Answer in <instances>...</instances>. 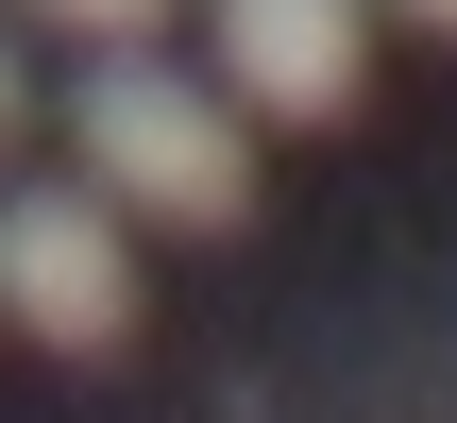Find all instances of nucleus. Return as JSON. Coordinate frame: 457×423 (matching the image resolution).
<instances>
[{
    "mask_svg": "<svg viewBox=\"0 0 457 423\" xmlns=\"http://www.w3.org/2000/svg\"><path fill=\"white\" fill-rule=\"evenodd\" d=\"M220 85L254 119H356L373 102V0H204Z\"/></svg>",
    "mask_w": 457,
    "mask_h": 423,
    "instance_id": "obj_3",
    "label": "nucleus"
},
{
    "mask_svg": "<svg viewBox=\"0 0 457 423\" xmlns=\"http://www.w3.org/2000/svg\"><path fill=\"white\" fill-rule=\"evenodd\" d=\"M68 153H85V187H102L119 220H170V237H237V220H254V136H237V102H204V85L153 68V51H102V68L68 85Z\"/></svg>",
    "mask_w": 457,
    "mask_h": 423,
    "instance_id": "obj_1",
    "label": "nucleus"
},
{
    "mask_svg": "<svg viewBox=\"0 0 457 423\" xmlns=\"http://www.w3.org/2000/svg\"><path fill=\"white\" fill-rule=\"evenodd\" d=\"M390 17H424V34H457V0H390Z\"/></svg>",
    "mask_w": 457,
    "mask_h": 423,
    "instance_id": "obj_5",
    "label": "nucleus"
},
{
    "mask_svg": "<svg viewBox=\"0 0 457 423\" xmlns=\"http://www.w3.org/2000/svg\"><path fill=\"white\" fill-rule=\"evenodd\" d=\"M17 17H51V34H85V51H136L170 0H17Z\"/></svg>",
    "mask_w": 457,
    "mask_h": 423,
    "instance_id": "obj_4",
    "label": "nucleus"
},
{
    "mask_svg": "<svg viewBox=\"0 0 457 423\" xmlns=\"http://www.w3.org/2000/svg\"><path fill=\"white\" fill-rule=\"evenodd\" d=\"M0 322L34 356H119L136 339V237L102 187H17L0 203Z\"/></svg>",
    "mask_w": 457,
    "mask_h": 423,
    "instance_id": "obj_2",
    "label": "nucleus"
},
{
    "mask_svg": "<svg viewBox=\"0 0 457 423\" xmlns=\"http://www.w3.org/2000/svg\"><path fill=\"white\" fill-rule=\"evenodd\" d=\"M0 136H17V51H0Z\"/></svg>",
    "mask_w": 457,
    "mask_h": 423,
    "instance_id": "obj_6",
    "label": "nucleus"
}]
</instances>
